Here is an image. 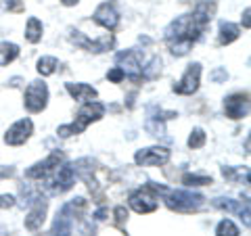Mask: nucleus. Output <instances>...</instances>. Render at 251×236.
Returning a JSON list of instances; mask_svg holds the SVG:
<instances>
[{"instance_id": "1", "label": "nucleus", "mask_w": 251, "mask_h": 236, "mask_svg": "<svg viewBox=\"0 0 251 236\" xmlns=\"http://www.w3.org/2000/svg\"><path fill=\"white\" fill-rule=\"evenodd\" d=\"M149 190H155V192H161L163 194V201L170 209H176V211H195L203 205V194L199 192H191V190H170L166 186H159V184H149Z\"/></svg>"}, {"instance_id": "2", "label": "nucleus", "mask_w": 251, "mask_h": 236, "mask_svg": "<svg viewBox=\"0 0 251 236\" xmlns=\"http://www.w3.org/2000/svg\"><path fill=\"white\" fill-rule=\"evenodd\" d=\"M103 115H105V105L99 103V100H88V103H84V107L77 111L75 121L61 125L57 130V134L61 138H69V136H74V134H82L92 121H99Z\"/></svg>"}, {"instance_id": "3", "label": "nucleus", "mask_w": 251, "mask_h": 236, "mask_svg": "<svg viewBox=\"0 0 251 236\" xmlns=\"http://www.w3.org/2000/svg\"><path fill=\"white\" fill-rule=\"evenodd\" d=\"M75 184V171L72 165H61L52 171L50 178H44V188L49 194H61L67 192Z\"/></svg>"}, {"instance_id": "4", "label": "nucleus", "mask_w": 251, "mask_h": 236, "mask_svg": "<svg viewBox=\"0 0 251 236\" xmlns=\"http://www.w3.org/2000/svg\"><path fill=\"white\" fill-rule=\"evenodd\" d=\"M46 103H49V86L40 80L29 82L25 88V100H23L25 109L29 113H40L46 109Z\"/></svg>"}, {"instance_id": "5", "label": "nucleus", "mask_w": 251, "mask_h": 236, "mask_svg": "<svg viewBox=\"0 0 251 236\" xmlns=\"http://www.w3.org/2000/svg\"><path fill=\"white\" fill-rule=\"evenodd\" d=\"M65 161V157H63V153H59V151H54V153H50L49 157H46L44 161H40V163H36V165H31V167L25 171V176L29 178V180H44V178H49L54 169L59 167V165Z\"/></svg>"}, {"instance_id": "6", "label": "nucleus", "mask_w": 251, "mask_h": 236, "mask_svg": "<svg viewBox=\"0 0 251 236\" xmlns=\"http://www.w3.org/2000/svg\"><path fill=\"white\" fill-rule=\"evenodd\" d=\"M199 80H201V65L199 63H191V65L186 67L184 75L174 84V92L176 94H184V96L195 94L199 90Z\"/></svg>"}, {"instance_id": "7", "label": "nucleus", "mask_w": 251, "mask_h": 236, "mask_svg": "<svg viewBox=\"0 0 251 236\" xmlns=\"http://www.w3.org/2000/svg\"><path fill=\"white\" fill-rule=\"evenodd\" d=\"M134 161L143 167H155V165H166L170 161V151L163 146H149L140 148L134 155Z\"/></svg>"}, {"instance_id": "8", "label": "nucleus", "mask_w": 251, "mask_h": 236, "mask_svg": "<svg viewBox=\"0 0 251 236\" xmlns=\"http://www.w3.org/2000/svg\"><path fill=\"white\" fill-rule=\"evenodd\" d=\"M69 40H72L75 46H82V48L90 50V52H105L115 44L113 36H103V38H99V40H88L82 31H75V29L69 31Z\"/></svg>"}, {"instance_id": "9", "label": "nucleus", "mask_w": 251, "mask_h": 236, "mask_svg": "<svg viewBox=\"0 0 251 236\" xmlns=\"http://www.w3.org/2000/svg\"><path fill=\"white\" fill-rule=\"evenodd\" d=\"M224 113L230 119H243V117L249 115V96L243 92L230 94L224 100Z\"/></svg>"}, {"instance_id": "10", "label": "nucleus", "mask_w": 251, "mask_h": 236, "mask_svg": "<svg viewBox=\"0 0 251 236\" xmlns=\"http://www.w3.org/2000/svg\"><path fill=\"white\" fill-rule=\"evenodd\" d=\"M31 132H34V123H31V119H27V117L25 119H19V121H15L9 130H6L4 142L11 144V146H19L31 136Z\"/></svg>"}, {"instance_id": "11", "label": "nucleus", "mask_w": 251, "mask_h": 236, "mask_svg": "<svg viewBox=\"0 0 251 236\" xmlns=\"http://www.w3.org/2000/svg\"><path fill=\"white\" fill-rule=\"evenodd\" d=\"M128 203L136 213H151V211L157 209V196L149 188H140V190L132 192Z\"/></svg>"}, {"instance_id": "12", "label": "nucleus", "mask_w": 251, "mask_h": 236, "mask_svg": "<svg viewBox=\"0 0 251 236\" xmlns=\"http://www.w3.org/2000/svg\"><path fill=\"white\" fill-rule=\"evenodd\" d=\"M117 63H120V69L124 71V75L132 77V80H138L140 71H143V67H140V52L138 50H126V52H120L117 54Z\"/></svg>"}, {"instance_id": "13", "label": "nucleus", "mask_w": 251, "mask_h": 236, "mask_svg": "<svg viewBox=\"0 0 251 236\" xmlns=\"http://www.w3.org/2000/svg\"><path fill=\"white\" fill-rule=\"evenodd\" d=\"M92 17H94V21H97L99 25H103L105 29H115L117 23H120V13H117V9H115L113 2H103V4H99Z\"/></svg>"}, {"instance_id": "14", "label": "nucleus", "mask_w": 251, "mask_h": 236, "mask_svg": "<svg viewBox=\"0 0 251 236\" xmlns=\"http://www.w3.org/2000/svg\"><path fill=\"white\" fill-rule=\"evenodd\" d=\"M214 207L241 215L245 226H249V203L247 201L243 203V201H234V199H214Z\"/></svg>"}, {"instance_id": "15", "label": "nucleus", "mask_w": 251, "mask_h": 236, "mask_svg": "<svg viewBox=\"0 0 251 236\" xmlns=\"http://www.w3.org/2000/svg\"><path fill=\"white\" fill-rule=\"evenodd\" d=\"M44 217H46V201L38 199L36 203H31L29 213L25 215V228L27 230H38V228H42Z\"/></svg>"}, {"instance_id": "16", "label": "nucleus", "mask_w": 251, "mask_h": 236, "mask_svg": "<svg viewBox=\"0 0 251 236\" xmlns=\"http://www.w3.org/2000/svg\"><path fill=\"white\" fill-rule=\"evenodd\" d=\"M65 88L72 94V98L82 100V103H88V100L97 98V88H92V86L84 84V82H69V84H65Z\"/></svg>"}, {"instance_id": "17", "label": "nucleus", "mask_w": 251, "mask_h": 236, "mask_svg": "<svg viewBox=\"0 0 251 236\" xmlns=\"http://www.w3.org/2000/svg\"><path fill=\"white\" fill-rule=\"evenodd\" d=\"M74 215L69 211L61 209L57 217H54V224H52V232L50 236H72V228H74Z\"/></svg>"}, {"instance_id": "18", "label": "nucleus", "mask_w": 251, "mask_h": 236, "mask_svg": "<svg viewBox=\"0 0 251 236\" xmlns=\"http://www.w3.org/2000/svg\"><path fill=\"white\" fill-rule=\"evenodd\" d=\"M239 36H241L239 25H234V23H230V21H222V23H220V34H218L220 44H230V42L237 40Z\"/></svg>"}, {"instance_id": "19", "label": "nucleus", "mask_w": 251, "mask_h": 236, "mask_svg": "<svg viewBox=\"0 0 251 236\" xmlns=\"http://www.w3.org/2000/svg\"><path fill=\"white\" fill-rule=\"evenodd\" d=\"M42 31H44V25H42L40 19H36V17L27 19V25H25V40L27 42H31V44L40 42L42 40Z\"/></svg>"}, {"instance_id": "20", "label": "nucleus", "mask_w": 251, "mask_h": 236, "mask_svg": "<svg viewBox=\"0 0 251 236\" xmlns=\"http://www.w3.org/2000/svg\"><path fill=\"white\" fill-rule=\"evenodd\" d=\"M19 57V46L13 42H0V67L9 65Z\"/></svg>"}, {"instance_id": "21", "label": "nucleus", "mask_w": 251, "mask_h": 236, "mask_svg": "<svg viewBox=\"0 0 251 236\" xmlns=\"http://www.w3.org/2000/svg\"><path fill=\"white\" fill-rule=\"evenodd\" d=\"M36 69H38V73L40 75H52L54 71L59 69V59L57 57H40L38 59V63H36Z\"/></svg>"}, {"instance_id": "22", "label": "nucleus", "mask_w": 251, "mask_h": 236, "mask_svg": "<svg viewBox=\"0 0 251 236\" xmlns=\"http://www.w3.org/2000/svg\"><path fill=\"white\" fill-rule=\"evenodd\" d=\"M216 236H241V232L232 219H222L216 226Z\"/></svg>"}, {"instance_id": "23", "label": "nucleus", "mask_w": 251, "mask_h": 236, "mask_svg": "<svg viewBox=\"0 0 251 236\" xmlns=\"http://www.w3.org/2000/svg\"><path fill=\"white\" fill-rule=\"evenodd\" d=\"M182 182L186 186H207L211 184V176H201V174H184Z\"/></svg>"}, {"instance_id": "24", "label": "nucleus", "mask_w": 251, "mask_h": 236, "mask_svg": "<svg viewBox=\"0 0 251 236\" xmlns=\"http://www.w3.org/2000/svg\"><path fill=\"white\" fill-rule=\"evenodd\" d=\"M140 73H143V77H147V80H153V77H157L161 73V59L155 57L147 67H143V71H140Z\"/></svg>"}, {"instance_id": "25", "label": "nucleus", "mask_w": 251, "mask_h": 236, "mask_svg": "<svg viewBox=\"0 0 251 236\" xmlns=\"http://www.w3.org/2000/svg\"><path fill=\"white\" fill-rule=\"evenodd\" d=\"M205 140H207L205 132H203L201 128H195L191 132V136H188V146L191 148H201L203 144H205Z\"/></svg>"}, {"instance_id": "26", "label": "nucleus", "mask_w": 251, "mask_h": 236, "mask_svg": "<svg viewBox=\"0 0 251 236\" xmlns=\"http://www.w3.org/2000/svg\"><path fill=\"white\" fill-rule=\"evenodd\" d=\"M147 132L149 134H153V136H163L166 134V128H163V123L159 121V119H153V117H149L147 119Z\"/></svg>"}, {"instance_id": "27", "label": "nucleus", "mask_w": 251, "mask_h": 236, "mask_svg": "<svg viewBox=\"0 0 251 236\" xmlns=\"http://www.w3.org/2000/svg\"><path fill=\"white\" fill-rule=\"evenodd\" d=\"M209 80H211V82H216V84H222V82L228 80V73H226V69H224V67H216L214 71L209 73Z\"/></svg>"}, {"instance_id": "28", "label": "nucleus", "mask_w": 251, "mask_h": 236, "mask_svg": "<svg viewBox=\"0 0 251 236\" xmlns=\"http://www.w3.org/2000/svg\"><path fill=\"white\" fill-rule=\"evenodd\" d=\"M15 205V196L13 194H0V209H9Z\"/></svg>"}, {"instance_id": "29", "label": "nucleus", "mask_w": 251, "mask_h": 236, "mask_svg": "<svg viewBox=\"0 0 251 236\" xmlns=\"http://www.w3.org/2000/svg\"><path fill=\"white\" fill-rule=\"evenodd\" d=\"M107 77H109V80H111V82H115V84H117V82H122V80H124V77H126V75H124V71H122V69H120V67H113V69H111V71H109V73H107Z\"/></svg>"}, {"instance_id": "30", "label": "nucleus", "mask_w": 251, "mask_h": 236, "mask_svg": "<svg viewBox=\"0 0 251 236\" xmlns=\"http://www.w3.org/2000/svg\"><path fill=\"white\" fill-rule=\"evenodd\" d=\"M2 4H4V9H9V11H21L23 9L21 0H2Z\"/></svg>"}, {"instance_id": "31", "label": "nucleus", "mask_w": 251, "mask_h": 236, "mask_svg": "<svg viewBox=\"0 0 251 236\" xmlns=\"http://www.w3.org/2000/svg\"><path fill=\"white\" fill-rule=\"evenodd\" d=\"M115 217H117V222L124 224L126 219H128V211H126V207H117L115 209Z\"/></svg>"}, {"instance_id": "32", "label": "nucleus", "mask_w": 251, "mask_h": 236, "mask_svg": "<svg viewBox=\"0 0 251 236\" xmlns=\"http://www.w3.org/2000/svg\"><path fill=\"white\" fill-rule=\"evenodd\" d=\"M15 174V169L9 167V169H0V176H13Z\"/></svg>"}, {"instance_id": "33", "label": "nucleus", "mask_w": 251, "mask_h": 236, "mask_svg": "<svg viewBox=\"0 0 251 236\" xmlns=\"http://www.w3.org/2000/svg\"><path fill=\"white\" fill-rule=\"evenodd\" d=\"M243 23H245V27H249V9H245V17H243Z\"/></svg>"}, {"instance_id": "34", "label": "nucleus", "mask_w": 251, "mask_h": 236, "mask_svg": "<svg viewBox=\"0 0 251 236\" xmlns=\"http://www.w3.org/2000/svg\"><path fill=\"white\" fill-rule=\"evenodd\" d=\"M61 2L65 6H74V4H77V0H61Z\"/></svg>"}]
</instances>
